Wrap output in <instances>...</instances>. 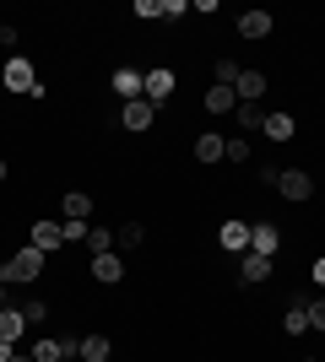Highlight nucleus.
Instances as JSON below:
<instances>
[{
    "instance_id": "1a4fd4ad",
    "label": "nucleus",
    "mask_w": 325,
    "mask_h": 362,
    "mask_svg": "<svg viewBox=\"0 0 325 362\" xmlns=\"http://www.w3.org/2000/svg\"><path fill=\"white\" fill-rule=\"evenodd\" d=\"M217 238H222V249H233V255H239V249H249V222H239V216H233V222L217 227Z\"/></svg>"
},
{
    "instance_id": "72a5a7b5",
    "label": "nucleus",
    "mask_w": 325,
    "mask_h": 362,
    "mask_svg": "<svg viewBox=\"0 0 325 362\" xmlns=\"http://www.w3.org/2000/svg\"><path fill=\"white\" fill-rule=\"evenodd\" d=\"M60 362H76V357H71V351H65V357H60Z\"/></svg>"
},
{
    "instance_id": "473e14b6",
    "label": "nucleus",
    "mask_w": 325,
    "mask_h": 362,
    "mask_svg": "<svg viewBox=\"0 0 325 362\" xmlns=\"http://www.w3.org/2000/svg\"><path fill=\"white\" fill-rule=\"evenodd\" d=\"M0 308H6V281H0Z\"/></svg>"
},
{
    "instance_id": "c85d7f7f",
    "label": "nucleus",
    "mask_w": 325,
    "mask_h": 362,
    "mask_svg": "<svg viewBox=\"0 0 325 362\" xmlns=\"http://www.w3.org/2000/svg\"><path fill=\"white\" fill-rule=\"evenodd\" d=\"M22 314H28V325H38V319H49V308H44V303H38V298H33L28 308H22Z\"/></svg>"
},
{
    "instance_id": "f704fd0d",
    "label": "nucleus",
    "mask_w": 325,
    "mask_h": 362,
    "mask_svg": "<svg viewBox=\"0 0 325 362\" xmlns=\"http://www.w3.org/2000/svg\"><path fill=\"white\" fill-rule=\"evenodd\" d=\"M11 362H33V357H11Z\"/></svg>"
},
{
    "instance_id": "f257e3e1",
    "label": "nucleus",
    "mask_w": 325,
    "mask_h": 362,
    "mask_svg": "<svg viewBox=\"0 0 325 362\" xmlns=\"http://www.w3.org/2000/svg\"><path fill=\"white\" fill-rule=\"evenodd\" d=\"M277 249H282V227H271V222L249 227V255H266V259H277Z\"/></svg>"
},
{
    "instance_id": "6e6552de",
    "label": "nucleus",
    "mask_w": 325,
    "mask_h": 362,
    "mask_svg": "<svg viewBox=\"0 0 325 362\" xmlns=\"http://www.w3.org/2000/svg\"><path fill=\"white\" fill-rule=\"evenodd\" d=\"M60 211H65V222H87V216H93V195H81V189H65Z\"/></svg>"
},
{
    "instance_id": "6ab92c4d",
    "label": "nucleus",
    "mask_w": 325,
    "mask_h": 362,
    "mask_svg": "<svg viewBox=\"0 0 325 362\" xmlns=\"http://www.w3.org/2000/svg\"><path fill=\"white\" fill-rule=\"evenodd\" d=\"M222 151H228L222 136H201V141H195V157H201V163H222Z\"/></svg>"
},
{
    "instance_id": "f3484780",
    "label": "nucleus",
    "mask_w": 325,
    "mask_h": 362,
    "mask_svg": "<svg viewBox=\"0 0 325 362\" xmlns=\"http://www.w3.org/2000/svg\"><path fill=\"white\" fill-rule=\"evenodd\" d=\"M271 141H293V114H266V124H261Z\"/></svg>"
},
{
    "instance_id": "b1692460",
    "label": "nucleus",
    "mask_w": 325,
    "mask_h": 362,
    "mask_svg": "<svg viewBox=\"0 0 325 362\" xmlns=\"http://www.w3.org/2000/svg\"><path fill=\"white\" fill-rule=\"evenodd\" d=\"M222 157H228V163H249V136H233Z\"/></svg>"
},
{
    "instance_id": "7ed1b4c3",
    "label": "nucleus",
    "mask_w": 325,
    "mask_h": 362,
    "mask_svg": "<svg viewBox=\"0 0 325 362\" xmlns=\"http://www.w3.org/2000/svg\"><path fill=\"white\" fill-rule=\"evenodd\" d=\"M141 98H147V103H163V98H173V71H147L141 76Z\"/></svg>"
},
{
    "instance_id": "a878e982",
    "label": "nucleus",
    "mask_w": 325,
    "mask_h": 362,
    "mask_svg": "<svg viewBox=\"0 0 325 362\" xmlns=\"http://www.w3.org/2000/svg\"><path fill=\"white\" fill-rule=\"evenodd\" d=\"M309 330H325V298L309 303Z\"/></svg>"
},
{
    "instance_id": "2f4dec72",
    "label": "nucleus",
    "mask_w": 325,
    "mask_h": 362,
    "mask_svg": "<svg viewBox=\"0 0 325 362\" xmlns=\"http://www.w3.org/2000/svg\"><path fill=\"white\" fill-rule=\"evenodd\" d=\"M0 184H6V157H0Z\"/></svg>"
},
{
    "instance_id": "bb28decb",
    "label": "nucleus",
    "mask_w": 325,
    "mask_h": 362,
    "mask_svg": "<svg viewBox=\"0 0 325 362\" xmlns=\"http://www.w3.org/2000/svg\"><path fill=\"white\" fill-rule=\"evenodd\" d=\"M136 16H147V22H152V16H163V6H157V0H136Z\"/></svg>"
},
{
    "instance_id": "412c9836",
    "label": "nucleus",
    "mask_w": 325,
    "mask_h": 362,
    "mask_svg": "<svg viewBox=\"0 0 325 362\" xmlns=\"http://www.w3.org/2000/svg\"><path fill=\"white\" fill-rule=\"evenodd\" d=\"M141 238H147V227H141V222H125V227H114V249H136Z\"/></svg>"
},
{
    "instance_id": "7c9ffc66",
    "label": "nucleus",
    "mask_w": 325,
    "mask_h": 362,
    "mask_svg": "<svg viewBox=\"0 0 325 362\" xmlns=\"http://www.w3.org/2000/svg\"><path fill=\"white\" fill-rule=\"evenodd\" d=\"M16 357V351H11V341H0V362H11Z\"/></svg>"
},
{
    "instance_id": "dca6fc26",
    "label": "nucleus",
    "mask_w": 325,
    "mask_h": 362,
    "mask_svg": "<svg viewBox=\"0 0 325 362\" xmlns=\"http://www.w3.org/2000/svg\"><path fill=\"white\" fill-rule=\"evenodd\" d=\"M233 108H239L233 87H212V92H206V114H233Z\"/></svg>"
},
{
    "instance_id": "aec40b11",
    "label": "nucleus",
    "mask_w": 325,
    "mask_h": 362,
    "mask_svg": "<svg viewBox=\"0 0 325 362\" xmlns=\"http://www.w3.org/2000/svg\"><path fill=\"white\" fill-rule=\"evenodd\" d=\"M282 330H287V335H304V330H309V303H293L287 319H282Z\"/></svg>"
},
{
    "instance_id": "f03ea898",
    "label": "nucleus",
    "mask_w": 325,
    "mask_h": 362,
    "mask_svg": "<svg viewBox=\"0 0 325 362\" xmlns=\"http://www.w3.org/2000/svg\"><path fill=\"white\" fill-rule=\"evenodd\" d=\"M152 119H157V108L147 103V98H136V103L120 108V124H125V130H136V136H141V130H152Z\"/></svg>"
},
{
    "instance_id": "4be33fe9",
    "label": "nucleus",
    "mask_w": 325,
    "mask_h": 362,
    "mask_svg": "<svg viewBox=\"0 0 325 362\" xmlns=\"http://www.w3.org/2000/svg\"><path fill=\"white\" fill-rule=\"evenodd\" d=\"M81 362H108V335H87L81 341Z\"/></svg>"
},
{
    "instance_id": "4468645a",
    "label": "nucleus",
    "mask_w": 325,
    "mask_h": 362,
    "mask_svg": "<svg viewBox=\"0 0 325 362\" xmlns=\"http://www.w3.org/2000/svg\"><path fill=\"white\" fill-rule=\"evenodd\" d=\"M22 330H28V314L22 308H0V341H16Z\"/></svg>"
},
{
    "instance_id": "2eb2a0df",
    "label": "nucleus",
    "mask_w": 325,
    "mask_h": 362,
    "mask_svg": "<svg viewBox=\"0 0 325 362\" xmlns=\"http://www.w3.org/2000/svg\"><path fill=\"white\" fill-rule=\"evenodd\" d=\"M233 119H239V130L249 136V130H261V124H266V108L261 103H239V108H233Z\"/></svg>"
},
{
    "instance_id": "5701e85b",
    "label": "nucleus",
    "mask_w": 325,
    "mask_h": 362,
    "mask_svg": "<svg viewBox=\"0 0 325 362\" xmlns=\"http://www.w3.org/2000/svg\"><path fill=\"white\" fill-rule=\"evenodd\" d=\"M65 357V341H38L33 346V362H60Z\"/></svg>"
},
{
    "instance_id": "39448f33",
    "label": "nucleus",
    "mask_w": 325,
    "mask_h": 362,
    "mask_svg": "<svg viewBox=\"0 0 325 362\" xmlns=\"http://www.w3.org/2000/svg\"><path fill=\"white\" fill-rule=\"evenodd\" d=\"M6 87H11V92H28V98H33V92H38L33 65H28V60H6Z\"/></svg>"
},
{
    "instance_id": "cd10ccee",
    "label": "nucleus",
    "mask_w": 325,
    "mask_h": 362,
    "mask_svg": "<svg viewBox=\"0 0 325 362\" xmlns=\"http://www.w3.org/2000/svg\"><path fill=\"white\" fill-rule=\"evenodd\" d=\"M87 238V222H65V243H81Z\"/></svg>"
},
{
    "instance_id": "0eeeda50",
    "label": "nucleus",
    "mask_w": 325,
    "mask_h": 362,
    "mask_svg": "<svg viewBox=\"0 0 325 362\" xmlns=\"http://www.w3.org/2000/svg\"><path fill=\"white\" fill-rule=\"evenodd\" d=\"M65 243V222H33V249H60Z\"/></svg>"
},
{
    "instance_id": "20e7f679",
    "label": "nucleus",
    "mask_w": 325,
    "mask_h": 362,
    "mask_svg": "<svg viewBox=\"0 0 325 362\" xmlns=\"http://www.w3.org/2000/svg\"><path fill=\"white\" fill-rule=\"evenodd\" d=\"M277 189H282L287 200H309V195H314V179L304 173V168H287V173L277 179Z\"/></svg>"
},
{
    "instance_id": "a211bd4d",
    "label": "nucleus",
    "mask_w": 325,
    "mask_h": 362,
    "mask_svg": "<svg viewBox=\"0 0 325 362\" xmlns=\"http://www.w3.org/2000/svg\"><path fill=\"white\" fill-rule=\"evenodd\" d=\"M87 255H108V249H114V227H87Z\"/></svg>"
},
{
    "instance_id": "9d476101",
    "label": "nucleus",
    "mask_w": 325,
    "mask_h": 362,
    "mask_svg": "<svg viewBox=\"0 0 325 362\" xmlns=\"http://www.w3.org/2000/svg\"><path fill=\"white\" fill-rule=\"evenodd\" d=\"M93 276L114 287V281L125 276V265H120V249H108V255H93Z\"/></svg>"
},
{
    "instance_id": "f8f14e48",
    "label": "nucleus",
    "mask_w": 325,
    "mask_h": 362,
    "mask_svg": "<svg viewBox=\"0 0 325 362\" xmlns=\"http://www.w3.org/2000/svg\"><path fill=\"white\" fill-rule=\"evenodd\" d=\"M271 33V11H244L239 16V38H266Z\"/></svg>"
},
{
    "instance_id": "9b49d317",
    "label": "nucleus",
    "mask_w": 325,
    "mask_h": 362,
    "mask_svg": "<svg viewBox=\"0 0 325 362\" xmlns=\"http://www.w3.org/2000/svg\"><path fill=\"white\" fill-rule=\"evenodd\" d=\"M141 76H147V71H130V65L114 71V92H120L125 103H136V98H141Z\"/></svg>"
},
{
    "instance_id": "393cba45",
    "label": "nucleus",
    "mask_w": 325,
    "mask_h": 362,
    "mask_svg": "<svg viewBox=\"0 0 325 362\" xmlns=\"http://www.w3.org/2000/svg\"><path fill=\"white\" fill-rule=\"evenodd\" d=\"M212 71H217V87H233V81H239V65L233 60H217Z\"/></svg>"
},
{
    "instance_id": "c756f323",
    "label": "nucleus",
    "mask_w": 325,
    "mask_h": 362,
    "mask_svg": "<svg viewBox=\"0 0 325 362\" xmlns=\"http://www.w3.org/2000/svg\"><path fill=\"white\" fill-rule=\"evenodd\" d=\"M309 281H314V287H325V255L314 259V276H309Z\"/></svg>"
},
{
    "instance_id": "ddd939ff",
    "label": "nucleus",
    "mask_w": 325,
    "mask_h": 362,
    "mask_svg": "<svg viewBox=\"0 0 325 362\" xmlns=\"http://www.w3.org/2000/svg\"><path fill=\"white\" fill-rule=\"evenodd\" d=\"M266 276H271V259H266V255H244L239 281H244V287H255V281H266Z\"/></svg>"
},
{
    "instance_id": "423d86ee",
    "label": "nucleus",
    "mask_w": 325,
    "mask_h": 362,
    "mask_svg": "<svg viewBox=\"0 0 325 362\" xmlns=\"http://www.w3.org/2000/svg\"><path fill=\"white\" fill-rule=\"evenodd\" d=\"M233 98H239V103H261V98H266V76H261V71H239Z\"/></svg>"
}]
</instances>
